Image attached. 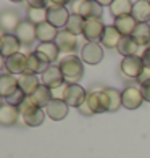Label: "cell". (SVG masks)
Instances as JSON below:
<instances>
[{
  "label": "cell",
  "mask_w": 150,
  "mask_h": 158,
  "mask_svg": "<svg viewBox=\"0 0 150 158\" xmlns=\"http://www.w3.org/2000/svg\"><path fill=\"white\" fill-rule=\"evenodd\" d=\"M84 61L77 58L76 55H66L60 60L58 66L63 73L65 82L68 84H77L84 76Z\"/></svg>",
  "instance_id": "cell-1"
},
{
  "label": "cell",
  "mask_w": 150,
  "mask_h": 158,
  "mask_svg": "<svg viewBox=\"0 0 150 158\" xmlns=\"http://www.w3.org/2000/svg\"><path fill=\"white\" fill-rule=\"evenodd\" d=\"M19 113H21V118H23L24 124L26 126H31V127H35V126H40L45 119V111L39 108L29 97L24 98V102L21 103L19 106Z\"/></svg>",
  "instance_id": "cell-2"
},
{
  "label": "cell",
  "mask_w": 150,
  "mask_h": 158,
  "mask_svg": "<svg viewBox=\"0 0 150 158\" xmlns=\"http://www.w3.org/2000/svg\"><path fill=\"white\" fill-rule=\"evenodd\" d=\"M103 6L95 0H73L71 2V15H81L84 19L102 18Z\"/></svg>",
  "instance_id": "cell-3"
},
{
  "label": "cell",
  "mask_w": 150,
  "mask_h": 158,
  "mask_svg": "<svg viewBox=\"0 0 150 158\" xmlns=\"http://www.w3.org/2000/svg\"><path fill=\"white\" fill-rule=\"evenodd\" d=\"M121 73L129 79H137L144 69V61L142 56L139 55H131V56H124L121 61Z\"/></svg>",
  "instance_id": "cell-4"
},
{
  "label": "cell",
  "mask_w": 150,
  "mask_h": 158,
  "mask_svg": "<svg viewBox=\"0 0 150 158\" xmlns=\"http://www.w3.org/2000/svg\"><path fill=\"white\" fill-rule=\"evenodd\" d=\"M105 24H103V21L102 18H89V19H85V23H84V32L82 35L85 37V40L87 42H97L102 39V34L105 31Z\"/></svg>",
  "instance_id": "cell-5"
},
{
  "label": "cell",
  "mask_w": 150,
  "mask_h": 158,
  "mask_svg": "<svg viewBox=\"0 0 150 158\" xmlns=\"http://www.w3.org/2000/svg\"><path fill=\"white\" fill-rule=\"evenodd\" d=\"M15 35L21 42V45H31L37 39V26L32 24L27 19H23L21 24L18 26V29L15 31Z\"/></svg>",
  "instance_id": "cell-6"
},
{
  "label": "cell",
  "mask_w": 150,
  "mask_h": 158,
  "mask_svg": "<svg viewBox=\"0 0 150 158\" xmlns=\"http://www.w3.org/2000/svg\"><path fill=\"white\" fill-rule=\"evenodd\" d=\"M81 60L87 64H98L103 60V48L97 42H87L81 50Z\"/></svg>",
  "instance_id": "cell-7"
},
{
  "label": "cell",
  "mask_w": 150,
  "mask_h": 158,
  "mask_svg": "<svg viewBox=\"0 0 150 158\" xmlns=\"http://www.w3.org/2000/svg\"><path fill=\"white\" fill-rule=\"evenodd\" d=\"M144 102V95H142V89L135 87V85H127L123 90V106L127 110H137Z\"/></svg>",
  "instance_id": "cell-8"
},
{
  "label": "cell",
  "mask_w": 150,
  "mask_h": 158,
  "mask_svg": "<svg viewBox=\"0 0 150 158\" xmlns=\"http://www.w3.org/2000/svg\"><path fill=\"white\" fill-rule=\"evenodd\" d=\"M42 84L47 85L50 90L56 89V87H60V85L65 84V77H63V73H61L60 66H53V64H50L44 73H42Z\"/></svg>",
  "instance_id": "cell-9"
},
{
  "label": "cell",
  "mask_w": 150,
  "mask_h": 158,
  "mask_svg": "<svg viewBox=\"0 0 150 158\" xmlns=\"http://www.w3.org/2000/svg\"><path fill=\"white\" fill-rule=\"evenodd\" d=\"M85 98H87V92L84 90L82 85H79V84H69L68 85L66 95H65V102L68 103V106L79 108L85 102Z\"/></svg>",
  "instance_id": "cell-10"
},
{
  "label": "cell",
  "mask_w": 150,
  "mask_h": 158,
  "mask_svg": "<svg viewBox=\"0 0 150 158\" xmlns=\"http://www.w3.org/2000/svg\"><path fill=\"white\" fill-rule=\"evenodd\" d=\"M35 53L39 55V58L45 64H50L52 61H55L58 58L60 48L55 42H40V44L35 47Z\"/></svg>",
  "instance_id": "cell-11"
},
{
  "label": "cell",
  "mask_w": 150,
  "mask_h": 158,
  "mask_svg": "<svg viewBox=\"0 0 150 158\" xmlns=\"http://www.w3.org/2000/svg\"><path fill=\"white\" fill-rule=\"evenodd\" d=\"M55 44L58 45L60 53H65V55L73 53L76 50V47H77V35L71 34L66 29H63V31L58 32V37H56Z\"/></svg>",
  "instance_id": "cell-12"
},
{
  "label": "cell",
  "mask_w": 150,
  "mask_h": 158,
  "mask_svg": "<svg viewBox=\"0 0 150 158\" xmlns=\"http://www.w3.org/2000/svg\"><path fill=\"white\" fill-rule=\"evenodd\" d=\"M21 48V42L18 40V37L15 34H2L0 39V52H2L3 58H8L11 55L19 53Z\"/></svg>",
  "instance_id": "cell-13"
},
{
  "label": "cell",
  "mask_w": 150,
  "mask_h": 158,
  "mask_svg": "<svg viewBox=\"0 0 150 158\" xmlns=\"http://www.w3.org/2000/svg\"><path fill=\"white\" fill-rule=\"evenodd\" d=\"M21 24V18L16 11L13 10H3L0 13V26L3 29V34H15L18 26Z\"/></svg>",
  "instance_id": "cell-14"
},
{
  "label": "cell",
  "mask_w": 150,
  "mask_h": 158,
  "mask_svg": "<svg viewBox=\"0 0 150 158\" xmlns=\"http://www.w3.org/2000/svg\"><path fill=\"white\" fill-rule=\"evenodd\" d=\"M26 63H27V55L16 53V55H11V56H8V58H5L3 66L10 74L15 76V74H23L26 71Z\"/></svg>",
  "instance_id": "cell-15"
},
{
  "label": "cell",
  "mask_w": 150,
  "mask_h": 158,
  "mask_svg": "<svg viewBox=\"0 0 150 158\" xmlns=\"http://www.w3.org/2000/svg\"><path fill=\"white\" fill-rule=\"evenodd\" d=\"M68 103L65 100H56V98H52V102H50L47 106H45V114L53 119V121H61L66 118L68 114Z\"/></svg>",
  "instance_id": "cell-16"
},
{
  "label": "cell",
  "mask_w": 150,
  "mask_h": 158,
  "mask_svg": "<svg viewBox=\"0 0 150 158\" xmlns=\"http://www.w3.org/2000/svg\"><path fill=\"white\" fill-rule=\"evenodd\" d=\"M85 105L89 106V110L94 113V114H95V113L108 111V110H106V102H105L103 90H90V92H87Z\"/></svg>",
  "instance_id": "cell-17"
},
{
  "label": "cell",
  "mask_w": 150,
  "mask_h": 158,
  "mask_svg": "<svg viewBox=\"0 0 150 158\" xmlns=\"http://www.w3.org/2000/svg\"><path fill=\"white\" fill-rule=\"evenodd\" d=\"M19 89L18 79L10 74V73H3L0 76V95L3 98H8L10 95H13L15 92Z\"/></svg>",
  "instance_id": "cell-18"
},
{
  "label": "cell",
  "mask_w": 150,
  "mask_h": 158,
  "mask_svg": "<svg viewBox=\"0 0 150 158\" xmlns=\"http://www.w3.org/2000/svg\"><path fill=\"white\" fill-rule=\"evenodd\" d=\"M69 16H71V13H69V10L66 8V6H60V8L48 10L47 21L50 24H53L55 27H66Z\"/></svg>",
  "instance_id": "cell-19"
},
{
  "label": "cell",
  "mask_w": 150,
  "mask_h": 158,
  "mask_svg": "<svg viewBox=\"0 0 150 158\" xmlns=\"http://www.w3.org/2000/svg\"><path fill=\"white\" fill-rule=\"evenodd\" d=\"M19 116H21V113H19L18 106H13V105H8V103H3L0 106V124L2 126L16 124Z\"/></svg>",
  "instance_id": "cell-20"
},
{
  "label": "cell",
  "mask_w": 150,
  "mask_h": 158,
  "mask_svg": "<svg viewBox=\"0 0 150 158\" xmlns=\"http://www.w3.org/2000/svg\"><path fill=\"white\" fill-rule=\"evenodd\" d=\"M105 102H106V110L108 111H118L123 106V92H119L113 87L103 89Z\"/></svg>",
  "instance_id": "cell-21"
},
{
  "label": "cell",
  "mask_w": 150,
  "mask_h": 158,
  "mask_svg": "<svg viewBox=\"0 0 150 158\" xmlns=\"http://www.w3.org/2000/svg\"><path fill=\"white\" fill-rule=\"evenodd\" d=\"M121 37L123 35L115 26H106L102 34V39H100V45H103L106 48H118Z\"/></svg>",
  "instance_id": "cell-22"
},
{
  "label": "cell",
  "mask_w": 150,
  "mask_h": 158,
  "mask_svg": "<svg viewBox=\"0 0 150 158\" xmlns=\"http://www.w3.org/2000/svg\"><path fill=\"white\" fill-rule=\"evenodd\" d=\"M18 84H19V89L23 90L27 97L32 95L34 92L40 87L39 77L35 76V74H27V73L19 74V77H18Z\"/></svg>",
  "instance_id": "cell-23"
},
{
  "label": "cell",
  "mask_w": 150,
  "mask_h": 158,
  "mask_svg": "<svg viewBox=\"0 0 150 158\" xmlns=\"http://www.w3.org/2000/svg\"><path fill=\"white\" fill-rule=\"evenodd\" d=\"M58 32H60L58 27L50 24L48 21L37 26V39L40 42H55L56 37H58Z\"/></svg>",
  "instance_id": "cell-24"
},
{
  "label": "cell",
  "mask_w": 150,
  "mask_h": 158,
  "mask_svg": "<svg viewBox=\"0 0 150 158\" xmlns=\"http://www.w3.org/2000/svg\"><path fill=\"white\" fill-rule=\"evenodd\" d=\"M132 16L137 23H148L150 21V3L148 0H137L132 6Z\"/></svg>",
  "instance_id": "cell-25"
},
{
  "label": "cell",
  "mask_w": 150,
  "mask_h": 158,
  "mask_svg": "<svg viewBox=\"0 0 150 158\" xmlns=\"http://www.w3.org/2000/svg\"><path fill=\"white\" fill-rule=\"evenodd\" d=\"M113 26L121 32V35H132L135 26H137V21L134 19L132 15H127V16L115 18V24Z\"/></svg>",
  "instance_id": "cell-26"
},
{
  "label": "cell",
  "mask_w": 150,
  "mask_h": 158,
  "mask_svg": "<svg viewBox=\"0 0 150 158\" xmlns=\"http://www.w3.org/2000/svg\"><path fill=\"white\" fill-rule=\"evenodd\" d=\"M29 98L32 100V102L39 106V108H45V106L52 102V90H50L47 85L40 84V87L34 92L32 95H29Z\"/></svg>",
  "instance_id": "cell-27"
},
{
  "label": "cell",
  "mask_w": 150,
  "mask_h": 158,
  "mask_svg": "<svg viewBox=\"0 0 150 158\" xmlns=\"http://www.w3.org/2000/svg\"><path fill=\"white\" fill-rule=\"evenodd\" d=\"M132 6H134V3L131 0H115L110 5V11L115 18H121V16L132 15Z\"/></svg>",
  "instance_id": "cell-28"
},
{
  "label": "cell",
  "mask_w": 150,
  "mask_h": 158,
  "mask_svg": "<svg viewBox=\"0 0 150 158\" xmlns=\"http://www.w3.org/2000/svg\"><path fill=\"white\" fill-rule=\"evenodd\" d=\"M118 52L123 55V56H131V55H137V50H139V44L132 39V35H123L119 40V45H118Z\"/></svg>",
  "instance_id": "cell-29"
},
{
  "label": "cell",
  "mask_w": 150,
  "mask_h": 158,
  "mask_svg": "<svg viewBox=\"0 0 150 158\" xmlns=\"http://www.w3.org/2000/svg\"><path fill=\"white\" fill-rule=\"evenodd\" d=\"M48 66H50V64H45L44 61L39 58L37 53L32 52V53L27 55V63H26V71H24V73H27V74H37L39 71H40V73H44Z\"/></svg>",
  "instance_id": "cell-30"
},
{
  "label": "cell",
  "mask_w": 150,
  "mask_h": 158,
  "mask_svg": "<svg viewBox=\"0 0 150 158\" xmlns=\"http://www.w3.org/2000/svg\"><path fill=\"white\" fill-rule=\"evenodd\" d=\"M132 39L140 45H148L150 44V24L148 23H137L135 29L132 32Z\"/></svg>",
  "instance_id": "cell-31"
},
{
  "label": "cell",
  "mask_w": 150,
  "mask_h": 158,
  "mask_svg": "<svg viewBox=\"0 0 150 158\" xmlns=\"http://www.w3.org/2000/svg\"><path fill=\"white\" fill-rule=\"evenodd\" d=\"M48 10L47 8H35V6H27V21H31L32 24L39 26L47 21Z\"/></svg>",
  "instance_id": "cell-32"
},
{
  "label": "cell",
  "mask_w": 150,
  "mask_h": 158,
  "mask_svg": "<svg viewBox=\"0 0 150 158\" xmlns=\"http://www.w3.org/2000/svg\"><path fill=\"white\" fill-rule=\"evenodd\" d=\"M84 23H85V19L81 15H71L65 29L69 31L71 34H74V35H79V34L84 32Z\"/></svg>",
  "instance_id": "cell-33"
},
{
  "label": "cell",
  "mask_w": 150,
  "mask_h": 158,
  "mask_svg": "<svg viewBox=\"0 0 150 158\" xmlns=\"http://www.w3.org/2000/svg\"><path fill=\"white\" fill-rule=\"evenodd\" d=\"M26 97H27V95L24 94V92L21 90V89H18V90H16L13 95H10L8 98H5V103L13 105V106H19L21 103L24 102V98H26Z\"/></svg>",
  "instance_id": "cell-34"
},
{
  "label": "cell",
  "mask_w": 150,
  "mask_h": 158,
  "mask_svg": "<svg viewBox=\"0 0 150 158\" xmlns=\"http://www.w3.org/2000/svg\"><path fill=\"white\" fill-rule=\"evenodd\" d=\"M71 2H73V0H45V8L47 10L60 8V6H66Z\"/></svg>",
  "instance_id": "cell-35"
},
{
  "label": "cell",
  "mask_w": 150,
  "mask_h": 158,
  "mask_svg": "<svg viewBox=\"0 0 150 158\" xmlns=\"http://www.w3.org/2000/svg\"><path fill=\"white\" fill-rule=\"evenodd\" d=\"M68 82H65L63 85H60V87L56 89H52V97L56 98V100H65V95H66V89H68Z\"/></svg>",
  "instance_id": "cell-36"
},
{
  "label": "cell",
  "mask_w": 150,
  "mask_h": 158,
  "mask_svg": "<svg viewBox=\"0 0 150 158\" xmlns=\"http://www.w3.org/2000/svg\"><path fill=\"white\" fill-rule=\"evenodd\" d=\"M137 81H139L140 85H148V84H150V68L144 66V69H142L140 76L137 77Z\"/></svg>",
  "instance_id": "cell-37"
},
{
  "label": "cell",
  "mask_w": 150,
  "mask_h": 158,
  "mask_svg": "<svg viewBox=\"0 0 150 158\" xmlns=\"http://www.w3.org/2000/svg\"><path fill=\"white\" fill-rule=\"evenodd\" d=\"M142 61H144V66L150 68V45L145 47L144 53H142Z\"/></svg>",
  "instance_id": "cell-38"
},
{
  "label": "cell",
  "mask_w": 150,
  "mask_h": 158,
  "mask_svg": "<svg viewBox=\"0 0 150 158\" xmlns=\"http://www.w3.org/2000/svg\"><path fill=\"white\" fill-rule=\"evenodd\" d=\"M29 6H35V8H45V0H26Z\"/></svg>",
  "instance_id": "cell-39"
},
{
  "label": "cell",
  "mask_w": 150,
  "mask_h": 158,
  "mask_svg": "<svg viewBox=\"0 0 150 158\" xmlns=\"http://www.w3.org/2000/svg\"><path fill=\"white\" fill-rule=\"evenodd\" d=\"M77 110H79V111H81V113L84 114V116H92V114H94V113H92V111L89 110V106L85 105V102H84V103H82V105H81V106H79V108H77Z\"/></svg>",
  "instance_id": "cell-40"
},
{
  "label": "cell",
  "mask_w": 150,
  "mask_h": 158,
  "mask_svg": "<svg viewBox=\"0 0 150 158\" xmlns=\"http://www.w3.org/2000/svg\"><path fill=\"white\" fill-rule=\"evenodd\" d=\"M142 95H144V100L150 102V84L148 85H142Z\"/></svg>",
  "instance_id": "cell-41"
},
{
  "label": "cell",
  "mask_w": 150,
  "mask_h": 158,
  "mask_svg": "<svg viewBox=\"0 0 150 158\" xmlns=\"http://www.w3.org/2000/svg\"><path fill=\"white\" fill-rule=\"evenodd\" d=\"M95 2H98L102 6H110L113 2H115V0H95Z\"/></svg>",
  "instance_id": "cell-42"
},
{
  "label": "cell",
  "mask_w": 150,
  "mask_h": 158,
  "mask_svg": "<svg viewBox=\"0 0 150 158\" xmlns=\"http://www.w3.org/2000/svg\"><path fill=\"white\" fill-rule=\"evenodd\" d=\"M10 2H15V3H19V2H23V0H10Z\"/></svg>",
  "instance_id": "cell-43"
},
{
  "label": "cell",
  "mask_w": 150,
  "mask_h": 158,
  "mask_svg": "<svg viewBox=\"0 0 150 158\" xmlns=\"http://www.w3.org/2000/svg\"><path fill=\"white\" fill-rule=\"evenodd\" d=\"M148 3H150V0H148Z\"/></svg>",
  "instance_id": "cell-44"
}]
</instances>
